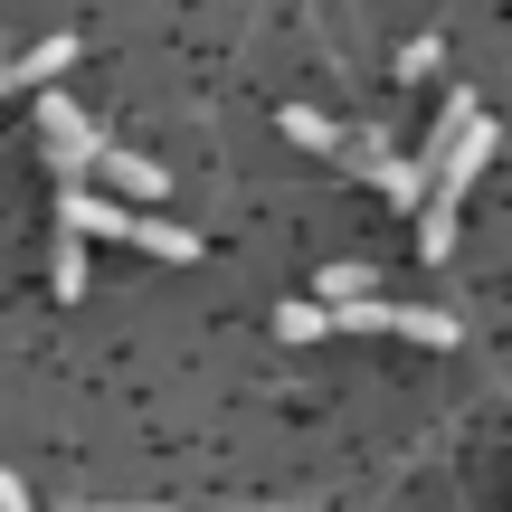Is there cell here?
Returning a JSON list of instances; mask_svg holds the SVG:
<instances>
[{"mask_svg": "<svg viewBox=\"0 0 512 512\" xmlns=\"http://www.w3.org/2000/svg\"><path fill=\"white\" fill-rule=\"evenodd\" d=\"M494 162V114L475 105V95H456L437 124V190H427V228H418V256L427 266H446L456 256V209H465V181Z\"/></svg>", "mask_w": 512, "mask_h": 512, "instance_id": "6da1fadb", "label": "cell"}, {"mask_svg": "<svg viewBox=\"0 0 512 512\" xmlns=\"http://www.w3.org/2000/svg\"><path fill=\"white\" fill-rule=\"evenodd\" d=\"M57 228H76V238H133V247L171 256V266H190V256H200V238H190V228H171V219H133V209L95 200L86 181H67V200H57Z\"/></svg>", "mask_w": 512, "mask_h": 512, "instance_id": "7a4b0ae2", "label": "cell"}, {"mask_svg": "<svg viewBox=\"0 0 512 512\" xmlns=\"http://www.w3.org/2000/svg\"><path fill=\"white\" fill-rule=\"evenodd\" d=\"M38 133H48V152H57V171H67V181H86V171L105 162V133H95L67 95H38Z\"/></svg>", "mask_w": 512, "mask_h": 512, "instance_id": "3957f363", "label": "cell"}, {"mask_svg": "<svg viewBox=\"0 0 512 512\" xmlns=\"http://www.w3.org/2000/svg\"><path fill=\"white\" fill-rule=\"evenodd\" d=\"M332 323H351V332H408V342H456V313H437V304H351V313H332Z\"/></svg>", "mask_w": 512, "mask_h": 512, "instance_id": "277c9868", "label": "cell"}, {"mask_svg": "<svg viewBox=\"0 0 512 512\" xmlns=\"http://www.w3.org/2000/svg\"><path fill=\"white\" fill-rule=\"evenodd\" d=\"M67 57H76V38H38L29 57H10V67H0V95H10V86H48Z\"/></svg>", "mask_w": 512, "mask_h": 512, "instance_id": "5b68a950", "label": "cell"}, {"mask_svg": "<svg viewBox=\"0 0 512 512\" xmlns=\"http://www.w3.org/2000/svg\"><path fill=\"white\" fill-rule=\"evenodd\" d=\"M95 171H105L124 200H162V162H143V152H114L105 143V162H95Z\"/></svg>", "mask_w": 512, "mask_h": 512, "instance_id": "8992f818", "label": "cell"}, {"mask_svg": "<svg viewBox=\"0 0 512 512\" xmlns=\"http://www.w3.org/2000/svg\"><path fill=\"white\" fill-rule=\"evenodd\" d=\"M285 133H294V143H304V152H323V162H332V152H342V124H323V114H313V105H285Z\"/></svg>", "mask_w": 512, "mask_h": 512, "instance_id": "52a82bcc", "label": "cell"}, {"mask_svg": "<svg viewBox=\"0 0 512 512\" xmlns=\"http://www.w3.org/2000/svg\"><path fill=\"white\" fill-rule=\"evenodd\" d=\"M313 294H332V313H351V304H370V275L361 266H323V275H313Z\"/></svg>", "mask_w": 512, "mask_h": 512, "instance_id": "ba28073f", "label": "cell"}, {"mask_svg": "<svg viewBox=\"0 0 512 512\" xmlns=\"http://www.w3.org/2000/svg\"><path fill=\"white\" fill-rule=\"evenodd\" d=\"M57 294H67V304H86V238H57Z\"/></svg>", "mask_w": 512, "mask_h": 512, "instance_id": "9c48e42d", "label": "cell"}, {"mask_svg": "<svg viewBox=\"0 0 512 512\" xmlns=\"http://www.w3.org/2000/svg\"><path fill=\"white\" fill-rule=\"evenodd\" d=\"M275 332H285V342H323V332H332V304H285V313H275Z\"/></svg>", "mask_w": 512, "mask_h": 512, "instance_id": "30bf717a", "label": "cell"}, {"mask_svg": "<svg viewBox=\"0 0 512 512\" xmlns=\"http://www.w3.org/2000/svg\"><path fill=\"white\" fill-rule=\"evenodd\" d=\"M0 512H38V503H29V484H19V475H0Z\"/></svg>", "mask_w": 512, "mask_h": 512, "instance_id": "8fae6325", "label": "cell"}]
</instances>
